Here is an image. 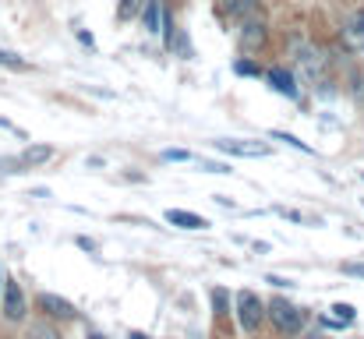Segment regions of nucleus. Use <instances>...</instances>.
<instances>
[{
    "label": "nucleus",
    "mask_w": 364,
    "mask_h": 339,
    "mask_svg": "<svg viewBox=\"0 0 364 339\" xmlns=\"http://www.w3.org/2000/svg\"><path fill=\"white\" fill-rule=\"evenodd\" d=\"M4 315H7V322L25 318V297H21V286L14 279H4Z\"/></svg>",
    "instance_id": "obj_6"
},
{
    "label": "nucleus",
    "mask_w": 364,
    "mask_h": 339,
    "mask_svg": "<svg viewBox=\"0 0 364 339\" xmlns=\"http://www.w3.org/2000/svg\"><path fill=\"white\" fill-rule=\"evenodd\" d=\"M350 322H354V308H350V304H336V308H333V315L326 318V325H333V329L350 325Z\"/></svg>",
    "instance_id": "obj_14"
},
{
    "label": "nucleus",
    "mask_w": 364,
    "mask_h": 339,
    "mask_svg": "<svg viewBox=\"0 0 364 339\" xmlns=\"http://www.w3.org/2000/svg\"><path fill=\"white\" fill-rule=\"evenodd\" d=\"M78 247H85V251H96V244H92L89 237H78Z\"/></svg>",
    "instance_id": "obj_25"
},
{
    "label": "nucleus",
    "mask_w": 364,
    "mask_h": 339,
    "mask_svg": "<svg viewBox=\"0 0 364 339\" xmlns=\"http://www.w3.org/2000/svg\"><path fill=\"white\" fill-rule=\"evenodd\" d=\"M166 220H170V223L173 226H181V230H205V220H202V216H195V212H184V209H170V212H166Z\"/></svg>",
    "instance_id": "obj_11"
},
{
    "label": "nucleus",
    "mask_w": 364,
    "mask_h": 339,
    "mask_svg": "<svg viewBox=\"0 0 364 339\" xmlns=\"http://www.w3.org/2000/svg\"><path fill=\"white\" fill-rule=\"evenodd\" d=\"M28 339H60V333H57L53 325H46V322H36V325L28 329Z\"/></svg>",
    "instance_id": "obj_17"
},
{
    "label": "nucleus",
    "mask_w": 364,
    "mask_h": 339,
    "mask_svg": "<svg viewBox=\"0 0 364 339\" xmlns=\"http://www.w3.org/2000/svg\"><path fill=\"white\" fill-rule=\"evenodd\" d=\"M89 339H103V336H89Z\"/></svg>",
    "instance_id": "obj_28"
},
{
    "label": "nucleus",
    "mask_w": 364,
    "mask_h": 339,
    "mask_svg": "<svg viewBox=\"0 0 364 339\" xmlns=\"http://www.w3.org/2000/svg\"><path fill=\"white\" fill-rule=\"evenodd\" d=\"M18 159H21V166H39V163L53 159V149H50V145H32V149H25Z\"/></svg>",
    "instance_id": "obj_12"
},
{
    "label": "nucleus",
    "mask_w": 364,
    "mask_h": 339,
    "mask_svg": "<svg viewBox=\"0 0 364 339\" xmlns=\"http://www.w3.org/2000/svg\"><path fill=\"white\" fill-rule=\"evenodd\" d=\"M127 339H149V336H145V333H131Z\"/></svg>",
    "instance_id": "obj_26"
},
{
    "label": "nucleus",
    "mask_w": 364,
    "mask_h": 339,
    "mask_svg": "<svg viewBox=\"0 0 364 339\" xmlns=\"http://www.w3.org/2000/svg\"><path fill=\"white\" fill-rule=\"evenodd\" d=\"M0 68H14V71H25L28 64L18 57V53H11V50H0Z\"/></svg>",
    "instance_id": "obj_18"
},
{
    "label": "nucleus",
    "mask_w": 364,
    "mask_h": 339,
    "mask_svg": "<svg viewBox=\"0 0 364 339\" xmlns=\"http://www.w3.org/2000/svg\"><path fill=\"white\" fill-rule=\"evenodd\" d=\"M265 283H272V286H290V279H279V276H265Z\"/></svg>",
    "instance_id": "obj_24"
},
{
    "label": "nucleus",
    "mask_w": 364,
    "mask_h": 339,
    "mask_svg": "<svg viewBox=\"0 0 364 339\" xmlns=\"http://www.w3.org/2000/svg\"><path fill=\"white\" fill-rule=\"evenodd\" d=\"M343 39H347V46H350V50H364V11L361 14H354V18L347 21Z\"/></svg>",
    "instance_id": "obj_10"
},
{
    "label": "nucleus",
    "mask_w": 364,
    "mask_h": 339,
    "mask_svg": "<svg viewBox=\"0 0 364 339\" xmlns=\"http://www.w3.org/2000/svg\"><path fill=\"white\" fill-rule=\"evenodd\" d=\"M36 304H39V311H43L46 318H60V322L78 318L75 304H71V301H64V297H57V294H39V297H36Z\"/></svg>",
    "instance_id": "obj_3"
},
{
    "label": "nucleus",
    "mask_w": 364,
    "mask_h": 339,
    "mask_svg": "<svg viewBox=\"0 0 364 339\" xmlns=\"http://www.w3.org/2000/svg\"><path fill=\"white\" fill-rule=\"evenodd\" d=\"M213 308H216V318H227L230 315V297H227V290H213Z\"/></svg>",
    "instance_id": "obj_15"
},
{
    "label": "nucleus",
    "mask_w": 364,
    "mask_h": 339,
    "mask_svg": "<svg viewBox=\"0 0 364 339\" xmlns=\"http://www.w3.org/2000/svg\"><path fill=\"white\" fill-rule=\"evenodd\" d=\"M343 272H347V276H358V279H364V262H343Z\"/></svg>",
    "instance_id": "obj_22"
},
{
    "label": "nucleus",
    "mask_w": 364,
    "mask_h": 339,
    "mask_svg": "<svg viewBox=\"0 0 364 339\" xmlns=\"http://www.w3.org/2000/svg\"><path fill=\"white\" fill-rule=\"evenodd\" d=\"M141 7H145V0H121V4H117V18H121V21H131Z\"/></svg>",
    "instance_id": "obj_16"
},
{
    "label": "nucleus",
    "mask_w": 364,
    "mask_h": 339,
    "mask_svg": "<svg viewBox=\"0 0 364 339\" xmlns=\"http://www.w3.org/2000/svg\"><path fill=\"white\" fill-rule=\"evenodd\" d=\"M272 138H276V141H287V145H294V149H301V152H311V145H304L301 138H294V134H287V131H272Z\"/></svg>",
    "instance_id": "obj_19"
},
{
    "label": "nucleus",
    "mask_w": 364,
    "mask_h": 339,
    "mask_svg": "<svg viewBox=\"0 0 364 339\" xmlns=\"http://www.w3.org/2000/svg\"><path fill=\"white\" fill-rule=\"evenodd\" d=\"M220 7H223V14H230L237 21H247L258 11V0H220Z\"/></svg>",
    "instance_id": "obj_9"
},
{
    "label": "nucleus",
    "mask_w": 364,
    "mask_h": 339,
    "mask_svg": "<svg viewBox=\"0 0 364 339\" xmlns=\"http://www.w3.org/2000/svg\"><path fill=\"white\" fill-rule=\"evenodd\" d=\"M234 71H237V75H262V68H258V64H251V60H237V64H234Z\"/></svg>",
    "instance_id": "obj_21"
},
{
    "label": "nucleus",
    "mask_w": 364,
    "mask_h": 339,
    "mask_svg": "<svg viewBox=\"0 0 364 339\" xmlns=\"http://www.w3.org/2000/svg\"><path fill=\"white\" fill-rule=\"evenodd\" d=\"M304 339H326V336H322V333H308Z\"/></svg>",
    "instance_id": "obj_27"
},
{
    "label": "nucleus",
    "mask_w": 364,
    "mask_h": 339,
    "mask_svg": "<svg viewBox=\"0 0 364 339\" xmlns=\"http://www.w3.org/2000/svg\"><path fill=\"white\" fill-rule=\"evenodd\" d=\"M220 152L227 156H244V159H255V156H269V145L265 141H244V138H227V141H216Z\"/></svg>",
    "instance_id": "obj_5"
},
{
    "label": "nucleus",
    "mask_w": 364,
    "mask_h": 339,
    "mask_svg": "<svg viewBox=\"0 0 364 339\" xmlns=\"http://www.w3.org/2000/svg\"><path fill=\"white\" fill-rule=\"evenodd\" d=\"M202 170H209V173H230V166H220V163H202Z\"/></svg>",
    "instance_id": "obj_23"
},
{
    "label": "nucleus",
    "mask_w": 364,
    "mask_h": 339,
    "mask_svg": "<svg viewBox=\"0 0 364 339\" xmlns=\"http://www.w3.org/2000/svg\"><path fill=\"white\" fill-rule=\"evenodd\" d=\"M141 18H145V32H159V25H163V11H159L156 0H145Z\"/></svg>",
    "instance_id": "obj_13"
},
{
    "label": "nucleus",
    "mask_w": 364,
    "mask_h": 339,
    "mask_svg": "<svg viewBox=\"0 0 364 339\" xmlns=\"http://www.w3.org/2000/svg\"><path fill=\"white\" fill-rule=\"evenodd\" d=\"M262 43H265V21L262 18L255 21V14H251L241 28V50H258Z\"/></svg>",
    "instance_id": "obj_7"
},
{
    "label": "nucleus",
    "mask_w": 364,
    "mask_h": 339,
    "mask_svg": "<svg viewBox=\"0 0 364 339\" xmlns=\"http://www.w3.org/2000/svg\"><path fill=\"white\" fill-rule=\"evenodd\" d=\"M269 85L276 89V92H283V96H297V85H294V75L287 71V68H272L269 75Z\"/></svg>",
    "instance_id": "obj_8"
},
{
    "label": "nucleus",
    "mask_w": 364,
    "mask_h": 339,
    "mask_svg": "<svg viewBox=\"0 0 364 339\" xmlns=\"http://www.w3.org/2000/svg\"><path fill=\"white\" fill-rule=\"evenodd\" d=\"M294 50H297V68H301V75H304L308 82L322 78V71H326V57H322L315 46H294Z\"/></svg>",
    "instance_id": "obj_4"
},
{
    "label": "nucleus",
    "mask_w": 364,
    "mask_h": 339,
    "mask_svg": "<svg viewBox=\"0 0 364 339\" xmlns=\"http://www.w3.org/2000/svg\"><path fill=\"white\" fill-rule=\"evenodd\" d=\"M269 318H272V325H276L279 336H297V333L304 329V311L294 308V304L283 301V297L269 304Z\"/></svg>",
    "instance_id": "obj_1"
},
{
    "label": "nucleus",
    "mask_w": 364,
    "mask_h": 339,
    "mask_svg": "<svg viewBox=\"0 0 364 339\" xmlns=\"http://www.w3.org/2000/svg\"><path fill=\"white\" fill-rule=\"evenodd\" d=\"M163 159H166V163H184V159H191V152H184V149H166Z\"/></svg>",
    "instance_id": "obj_20"
},
{
    "label": "nucleus",
    "mask_w": 364,
    "mask_h": 339,
    "mask_svg": "<svg viewBox=\"0 0 364 339\" xmlns=\"http://www.w3.org/2000/svg\"><path fill=\"white\" fill-rule=\"evenodd\" d=\"M237 315H241L244 333H258L269 311H265V304L258 301V294H251V290H241V294H237Z\"/></svg>",
    "instance_id": "obj_2"
},
{
    "label": "nucleus",
    "mask_w": 364,
    "mask_h": 339,
    "mask_svg": "<svg viewBox=\"0 0 364 339\" xmlns=\"http://www.w3.org/2000/svg\"><path fill=\"white\" fill-rule=\"evenodd\" d=\"M0 290H4V279H0Z\"/></svg>",
    "instance_id": "obj_29"
}]
</instances>
